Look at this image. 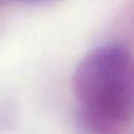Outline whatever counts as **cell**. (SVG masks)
Instances as JSON below:
<instances>
[{
	"label": "cell",
	"instance_id": "obj_1",
	"mask_svg": "<svg viewBox=\"0 0 134 134\" xmlns=\"http://www.w3.org/2000/svg\"><path fill=\"white\" fill-rule=\"evenodd\" d=\"M134 60L121 44H105L87 53L72 79L78 124L90 133H121L134 118Z\"/></svg>",
	"mask_w": 134,
	"mask_h": 134
},
{
	"label": "cell",
	"instance_id": "obj_2",
	"mask_svg": "<svg viewBox=\"0 0 134 134\" xmlns=\"http://www.w3.org/2000/svg\"><path fill=\"white\" fill-rule=\"evenodd\" d=\"M16 1L30 2V4H40V2H47V1H52V0H16Z\"/></svg>",
	"mask_w": 134,
	"mask_h": 134
},
{
	"label": "cell",
	"instance_id": "obj_3",
	"mask_svg": "<svg viewBox=\"0 0 134 134\" xmlns=\"http://www.w3.org/2000/svg\"><path fill=\"white\" fill-rule=\"evenodd\" d=\"M133 94H134V81H133Z\"/></svg>",
	"mask_w": 134,
	"mask_h": 134
}]
</instances>
